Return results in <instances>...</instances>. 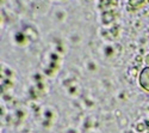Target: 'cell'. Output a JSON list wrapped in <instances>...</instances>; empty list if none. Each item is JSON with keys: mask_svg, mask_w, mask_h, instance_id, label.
<instances>
[{"mask_svg": "<svg viewBox=\"0 0 149 133\" xmlns=\"http://www.w3.org/2000/svg\"><path fill=\"white\" fill-rule=\"evenodd\" d=\"M139 82H140V85H141L144 90L149 91V66H148V67H144V68L141 71Z\"/></svg>", "mask_w": 149, "mask_h": 133, "instance_id": "cell-1", "label": "cell"}, {"mask_svg": "<svg viewBox=\"0 0 149 133\" xmlns=\"http://www.w3.org/2000/svg\"><path fill=\"white\" fill-rule=\"evenodd\" d=\"M102 17H103V22L104 23H110V22L113 20V13L112 12H104Z\"/></svg>", "mask_w": 149, "mask_h": 133, "instance_id": "cell-2", "label": "cell"}, {"mask_svg": "<svg viewBox=\"0 0 149 133\" xmlns=\"http://www.w3.org/2000/svg\"><path fill=\"white\" fill-rule=\"evenodd\" d=\"M144 3V0H129V6L134 10V8H137L139 6H141Z\"/></svg>", "mask_w": 149, "mask_h": 133, "instance_id": "cell-3", "label": "cell"}, {"mask_svg": "<svg viewBox=\"0 0 149 133\" xmlns=\"http://www.w3.org/2000/svg\"><path fill=\"white\" fill-rule=\"evenodd\" d=\"M111 3H112V0H100V1H99V5H100V7H106Z\"/></svg>", "mask_w": 149, "mask_h": 133, "instance_id": "cell-4", "label": "cell"}, {"mask_svg": "<svg viewBox=\"0 0 149 133\" xmlns=\"http://www.w3.org/2000/svg\"><path fill=\"white\" fill-rule=\"evenodd\" d=\"M22 37H23V36H22V35H20V34H19V35H18V36H17V40H18V41H22V40H23V39H22Z\"/></svg>", "mask_w": 149, "mask_h": 133, "instance_id": "cell-5", "label": "cell"}, {"mask_svg": "<svg viewBox=\"0 0 149 133\" xmlns=\"http://www.w3.org/2000/svg\"><path fill=\"white\" fill-rule=\"evenodd\" d=\"M146 63H147V64L149 65V54H148V55L146 56Z\"/></svg>", "mask_w": 149, "mask_h": 133, "instance_id": "cell-6", "label": "cell"}, {"mask_svg": "<svg viewBox=\"0 0 149 133\" xmlns=\"http://www.w3.org/2000/svg\"><path fill=\"white\" fill-rule=\"evenodd\" d=\"M148 1H149V0H148Z\"/></svg>", "mask_w": 149, "mask_h": 133, "instance_id": "cell-7", "label": "cell"}]
</instances>
